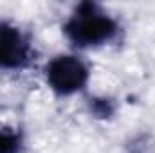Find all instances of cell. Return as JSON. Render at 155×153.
Returning <instances> with one entry per match:
<instances>
[{"label":"cell","mask_w":155,"mask_h":153,"mask_svg":"<svg viewBox=\"0 0 155 153\" xmlns=\"http://www.w3.org/2000/svg\"><path fill=\"white\" fill-rule=\"evenodd\" d=\"M117 29L116 20L92 2H81L63 25L67 38L76 47L103 45L116 38Z\"/></svg>","instance_id":"6da1fadb"},{"label":"cell","mask_w":155,"mask_h":153,"mask_svg":"<svg viewBox=\"0 0 155 153\" xmlns=\"http://www.w3.org/2000/svg\"><path fill=\"white\" fill-rule=\"evenodd\" d=\"M31 54L29 41L24 33L7 22L0 24V69H22Z\"/></svg>","instance_id":"3957f363"},{"label":"cell","mask_w":155,"mask_h":153,"mask_svg":"<svg viewBox=\"0 0 155 153\" xmlns=\"http://www.w3.org/2000/svg\"><path fill=\"white\" fill-rule=\"evenodd\" d=\"M20 150H22V133L0 126V153H20Z\"/></svg>","instance_id":"277c9868"},{"label":"cell","mask_w":155,"mask_h":153,"mask_svg":"<svg viewBox=\"0 0 155 153\" xmlns=\"http://www.w3.org/2000/svg\"><path fill=\"white\" fill-rule=\"evenodd\" d=\"M45 77L49 86L56 94L71 96L87 85L88 69L78 56L61 54L49 61V65L45 67Z\"/></svg>","instance_id":"7a4b0ae2"}]
</instances>
